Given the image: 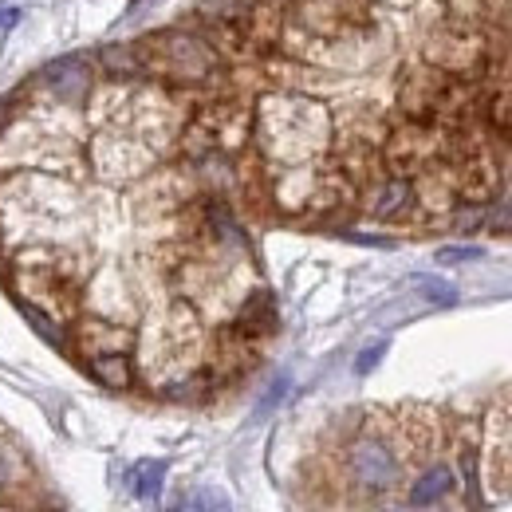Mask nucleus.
<instances>
[{"label": "nucleus", "mask_w": 512, "mask_h": 512, "mask_svg": "<svg viewBox=\"0 0 512 512\" xmlns=\"http://www.w3.org/2000/svg\"><path fill=\"white\" fill-rule=\"evenodd\" d=\"M138 56H142V71L150 67L178 83H205L221 64L217 48L190 32H158L146 44H138Z\"/></svg>", "instance_id": "obj_2"}, {"label": "nucleus", "mask_w": 512, "mask_h": 512, "mask_svg": "<svg viewBox=\"0 0 512 512\" xmlns=\"http://www.w3.org/2000/svg\"><path fill=\"white\" fill-rule=\"evenodd\" d=\"M418 288H422V296H426L430 304H453V300H457V292H453L449 284L430 280V276H422V280H418Z\"/></svg>", "instance_id": "obj_14"}, {"label": "nucleus", "mask_w": 512, "mask_h": 512, "mask_svg": "<svg viewBox=\"0 0 512 512\" xmlns=\"http://www.w3.org/2000/svg\"><path fill=\"white\" fill-rule=\"evenodd\" d=\"M130 4H142V0H130Z\"/></svg>", "instance_id": "obj_21"}, {"label": "nucleus", "mask_w": 512, "mask_h": 512, "mask_svg": "<svg viewBox=\"0 0 512 512\" xmlns=\"http://www.w3.org/2000/svg\"><path fill=\"white\" fill-rule=\"evenodd\" d=\"M20 24V8L16 4H0V36H8Z\"/></svg>", "instance_id": "obj_17"}, {"label": "nucleus", "mask_w": 512, "mask_h": 512, "mask_svg": "<svg viewBox=\"0 0 512 512\" xmlns=\"http://www.w3.org/2000/svg\"><path fill=\"white\" fill-rule=\"evenodd\" d=\"M87 367H91V375L99 379L103 386H111V390H127L134 383V371H130V359L127 351H111V355H95V359H87Z\"/></svg>", "instance_id": "obj_8"}, {"label": "nucleus", "mask_w": 512, "mask_h": 512, "mask_svg": "<svg viewBox=\"0 0 512 512\" xmlns=\"http://www.w3.org/2000/svg\"><path fill=\"white\" fill-rule=\"evenodd\" d=\"M347 469L355 477V485H363L367 493H386L394 489L402 465H398V453L386 446V438L379 434H359L351 449H347Z\"/></svg>", "instance_id": "obj_3"}, {"label": "nucleus", "mask_w": 512, "mask_h": 512, "mask_svg": "<svg viewBox=\"0 0 512 512\" xmlns=\"http://www.w3.org/2000/svg\"><path fill=\"white\" fill-rule=\"evenodd\" d=\"M489 119H493V127L501 130L505 138H512V91L497 95V99L489 103Z\"/></svg>", "instance_id": "obj_13"}, {"label": "nucleus", "mask_w": 512, "mask_h": 512, "mask_svg": "<svg viewBox=\"0 0 512 512\" xmlns=\"http://www.w3.org/2000/svg\"><path fill=\"white\" fill-rule=\"evenodd\" d=\"M284 390H288V379H276V383H272V390L264 394V402H260V410H272V406H276V402L284 398Z\"/></svg>", "instance_id": "obj_19"}, {"label": "nucleus", "mask_w": 512, "mask_h": 512, "mask_svg": "<svg viewBox=\"0 0 512 512\" xmlns=\"http://www.w3.org/2000/svg\"><path fill=\"white\" fill-rule=\"evenodd\" d=\"M44 83H48V91H52L56 99L79 103V99L91 91V64H87L83 56H64V60L44 67Z\"/></svg>", "instance_id": "obj_4"}, {"label": "nucleus", "mask_w": 512, "mask_h": 512, "mask_svg": "<svg viewBox=\"0 0 512 512\" xmlns=\"http://www.w3.org/2000/svg\"><path fill=\"white\" fill-rule=\"evenodd\" d=\"M162 481H166V465H162V461H142V465L134 469V493H138L142 501H154V497L162 493Z\"/></svg>", "instance_id": "obj_11"}, {"label": "nucleus", "mask_w": 512, "mask_h": 512, "mask_svg": "<svg viewBox=\"0 0 512 512\" xmlns=\"http://www.w3.org/2000/svg\"><path fill=\"white\" fill-rule=\"evenodd\" d=\"M75 343L83 351V359H95V355H111V351H127L130 335L123 327H111L103 320H83L75 327Z\"/></svg>", "instance_id": "obj_5"}, {"label": "nucleus", "mask_w": 512, "mask_h": 512, "mask_svg": "<svg viewBox=\"0 0 512 512\" xmlns=\"http://www.w3.org/2000/svg\"><path fill=\"white\" fill-rule=\"evenodd\" d=\"M383 355H386V343H371V347L355 359V371H359V375H371V371L379 367V359H383Z\"/></svg>", "instance_id": "obj_15"}, {"label": "nucleus", "mask_w": 512, "mask_h": 512, "mask_svg": "<svg viewBox=\"0 0 512 512\" xmlns=\"http://www.w3.org/2000/svg\"><path fill=\"white\" fill-rule=\"evenodd\" d=\"M509 449H512V426H509Z\"/></svg>", "instance_id": "obj_20"}, {"label": "nucleus", "mask_w": 512, "mask_h": 512, "mask_svg": "<svg viewBox=\"0 0 512 512\" xmlns=\"http://www.w3.org/2000/svg\"><path fill=\"white\" fill-rule=\"evenodd\" d=\"M103 64L115 79H130L142 71V56H138V44H115L103 52Z\"/></svg>", "instance_id": "obj_10"}, {"label": "nucleus", "mask_w": 512, "mask_h": 512, "mask_svg": "<svg viewBox=\"0 0 512 512\" xmlns=\"http://www.w3.org/2000/svg\"><path fill=\"white\" fill-rule=\"evenodd\" d=\"M260 138H264V150L276 154V158H312L327 146V134H331V119L320 103L312 99H296V95H272L260 103Z\"/></svg>", "instance_id": "obj_1"}, {"label": "nucleus", "mask_w": 512, "mask_h": 512, "mask_svg": "<svg viewBox=\"0 0 512 512\" xmlns=\"http://www.w3.org/2000/svg\"><path fill=\"white\" fill-rule=\"evenodd\" d=\"M371 213L375 217H383V221H390V217H402L410 205H414V190H410V182L406 178H386V182H379L375 186V193H371Z\"/></svg>", "instance_id": "obj_6"}, {"label": "nucleus", "mask_w": 512, "mask_h": 512, "mask_svg": "<svg viewBox=\"0 0 512 512\" xmlns=\"http://www.w3.org/2000/svg\"><path fill=\"white\" fill-rule=\"evenodd\" d=\"M170 512H233L229 497L217 489H193L190 497H182V505H174Z\"/></svg>", "instance_id": "obj_12"}, {"label": "nucleus", "mask_w": 512, "mask_h": 512, "mask_svg": "<svg viewBox=\"0 0 512 512\" xmlns=\"http://www.w3.org/2000/svg\"><path fill=\"white\" fill-rule=\"evenodd\" d=\"M12 481H16V461L8 449H0V497L12 489Z\"/></svg>", "instance_id": "obj_16"}, {"label": "nucleus", "mask_w": 512, "mask_h": 512, "mask_svg": "<svg viewBox=\"0 0 512 512\" xmlns=\"http://www.w3.org/2000/svg\"><path fill=\"white\" fill-rule=\"evenodd\" d=\"M477 256H481V249H442L438 260L442 264H461V260H477Z\"/></svg>", "instance_id": "obj_18"}, {"label": "nucleus", "mask_w": 512, "mask_h": 512, "mask_svg": "<svg viewBox=\"0 0 512 512\" xmlns=\"http://www.w3.org/2000/svg\"><path fill=\"white\" fill-rule=\"evenodd\" d=\"M276 327V312H272V296H253L245 308H241V316H237V335L241 339H260V335H268Z\"/></svg>", "instance_id": "obj_7"}, {"label": "nucleus", "mask_w": 512, "mask_h": 512, "mask_svg": "<svg viewBox=\"0 0 512 512\" xmlns=\"http://www.w3.org/2000/svg\"><path fill=\"white\" fill-rule=\"evenodd\" d=\"M446 493H453V469L434 465V469H426V473L414 481V489H410V505H434V501H442Z\"/></svg>", "instance_id": "obj_9"}]
</instances>
